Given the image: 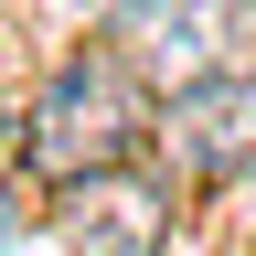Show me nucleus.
I'll return each instance as SVG.
<instances>
[{
    "label": "nucleus",
    "instance_id": "obj_1",
    "mask_svg": "<svg viewBox=\"0 0 256 256\" xmlns=\"http://www.w3.org/2000/svg\"><path fill=\"white\" fill-rule=\"evenodd\" d=\"M150 107H160V86L96 32L86 54H64L54 75L32 86V107H22V171L32 182H86V171H107V160H139L150 150Z\"/></svg>",
    "mask_w": 256,
    "mask_h": 256
},
{
    "label": "nucleus",
    "instance_id": "obj_2",
    "mask_svg": "<svg viewBox=\"0 0 256 256\" xmlns=\"http://www.w3.org/2000/svg\"><path fill=\"white\" fill-rule=\"evenodd\" d=\"M150 150L171 160L182 192H235L246 150H256V75L246 64H214V75H192V86H160Z\"/></svg>",
    "mask_w": 256,
    "mask_h": 256
},
{
    "label": "nucleus",
    "instance_id": "obj_3",
    "mask_svg": "<svg viewBox=\"0 0 256 256\" xmlns=\"http://www.w3.org/2000/svg\"><path fill=\"white\" fill-rule=\"evenodd\" d=\"M54 235H64V256H160L171 246V182L128 171V160L54 182Z\"/></svg>",
    "mask_w": 256,
    "mask_h": 256
},
{
    "label": "nucleus",
    "instance_id": "obj_4",
    "mask_svg": "<svg viewBox=\"0 0 256 256\" xmlns=\"http://www.w3.org/2000/svg\"><path fill=\"white\" fill-rule=\"evenodd\" d=\"M235 11L246 0H107V43L150 86H192L214 64H235Z\"/></svg>",
    "mask_w": 256,
    "mask_h": 256
},
{
    "label": "nucleus",
    "instance_id": "obj_5",
    "mask_svg": "<svg viewBox=\"0 0 256 256\" xmlns=\"http://www.w3.org/2000/svg\"><path fill=\"white\" fill-rule=\"evenodd\" d=\"M235 192H246V203H256V150H246V171H235Z\"/></svg>",
    "mask_w": 256,
    "mask_h": 256
},
{
    "label": "nucleus",
    "instance_id": "obj_6",
    "mask_svg": "<svg viewBox=\"0 0 256 256\" xmlns=\"http://www.w3.org/2000/svg\"><path fill=\"white\" fill-rule=\"evenodd\" d=\"M64 11H86V0H64ZM96 11H107V0H96Z\"/></svg>",
    "mask_w": 256,
    "mask_h": 256
},
{
    "label": "nucleus",
    "instance_id": "obj_7",
    "mask_svg": "<svg viewBox=\"0 0 256 256\" xmlns=\"http://www.w3.org/2000/svg\"><path fill=\"white\" fill-rule=\"evenodd\" d=\"M246 11H256V0H246Z\"/></svg>",
    "mask_w": 256,
    "mask_h": 256
}]
</instances>
